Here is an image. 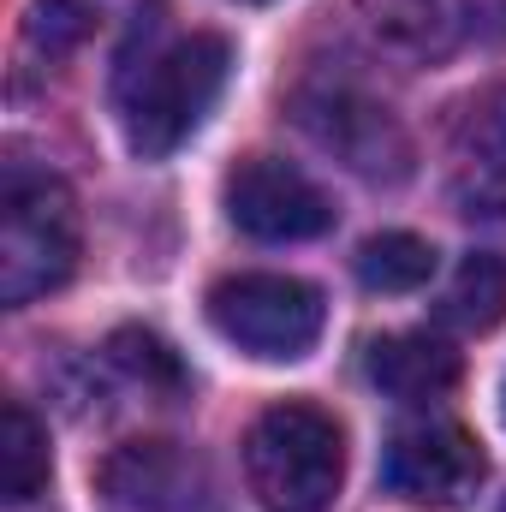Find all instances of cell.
I'll list each match as a JSON object with an SVG mask.
<instances>
[{"instance_id": "6da1fadb", "label": "cell", "mask_w": 506, "mask_h": 512, "mask_svg": "<svg viewBox=\"0 0 506 512\" xmlns=\"http://www.w3.org/2000/svg\"><path fill=\"white\" fill-rule=\"evenodd\" d=\"M227 72H233V48L215 30L173 36L161 48H143V60H126L114 84V108H120L131 155L143 161L173 155L227 90Z\"/></svg>"}, {"instance_id": "7a4b0ae2", "label": "cell", "mask_w": 506, "mask_h": 512, "mask_svg": "<svg viewBox=\"0 0 506 512\" xmlns=\"http://www.w3.org/2000/svg\"><path fill=\"white\" fill-rule=\"evenodd\" d=\"M245 483L262 512H328L346 483V435L322 405H268L245 435Z\"/></svg>"}, {"instance_id": "3957f363", "label": "cell", "mask_w": 506, "mask_h": 512, "mask_svg": "<svg viewBox=\"0 0 506 512\" xmlns=\"http://www.w3.org/2000/svg\"><path fill=\"white\" fill-rule=\"evenodd\" d=\"M78 268V203L54 173L12 167L0 191V298L18 310Z\"/></svg>"}, {"instance_id": "277c9868", "label": "cell", "mask_w": 506, "mask_h": 512, "mask_svg": "<svg viewBox=\"0 0 506 512\" xmlns=\"http://www.w3.org/2000/svg\"><path fill=\"white\" fill-rule=\"evenodd\" d=\"M209 322L239 352L292 364V358H310V346L322 340L328 304L298 274H227L209 292Z\"/></svg>"}, {"instance_id": "5b68a950", "label": "cell", "mask_w": 506, "mask_h": 512, "mask_svg": "<svg viewBox=\"0 0 506 512\" xmlns=\"http://www.w3.org/2000/svg\"><path fill=\"white\" fill-rule=\"evenodd\" d=\"M489 477L483 441L459 423H411L387 441L381 483L411 507H465Z\"/></svg>"}, {"instance_id": "8992f818", "label": "cell", "mask_w": 506, "mask_h": 512, "mask_svg": "<svg viewBox=\"0 0 506 512\" xmlns=\"http://www.w3.org/2000/svg\"><path fill=\"white\" fill-rule=\"evenodd\" d=\"M227 215H233L239 233H251L262 245H298V239H322L334 227L328 191L280 155H251V161L233 167Z\"/></svg>"}, {"instance_id": "52a82bcc", "label": "cell", "mask_w": 506, "mask_h": 512, "mask_svg": "<svg viewBox=\"0 0 506 512\" xmlns=\"http://www.w3.org/2000/svg\"><path fill=\"white\" fill-rule=\"evenodd\" d=\"M298 126L364 179H405L411 173V143H405L399 120L352 84L298 90Z\"/></svg>"}, {"instance_id": "ba28073f", "label": "cell", "mask_w": 506, "mask_h": 512, "mask_svg": "<svg viewBox=\"0 0 506 512\" xmlns=\"http://www.w3.org/2000/svg\"><path fill=\"white\" fill-rule=\"evenodd\" d=\"M102 501L114 512H215V477L179 441H126L102 465Z\"/></svg>"}, {"instance_id": "9c48e42d", "label": "cell", "mask_w": 506, "mask_h": 512, "mask_svg": "<svg viewBox=\"0 0 506 512\" xmlns=\"http://www.w3.org/2000/svg\"><path fill=\"white\" fill-rule=\"evenodd\" d=\"M441 161L465 215H506V84H483L453 108Z\"/></svg>"}, {"instance_id": "30bf717a", "label": "cell", "mask_w": 506, "mask_h": 512, "mask_svg": "<svg viewBox=\"0 0 506 512\" xmlns=\"http://www.w3.org/2000/svg\"><path fill=\"white\" fill-rule=\"evenodd\" d=\"M459 376H465V358L453 352V340H441L429 328L387 334L370 346V382L399 405H435L459 387Z\"/></svg>"}, {"instance_id": "8fae6325", "label": "cell", "mask_w": 506, "mask_h": 512, "mask_svg": "<svg viewBox=\"0 0 506 512\" xmlns=\"http://www.w3.org/2000/svg\"><path fill=\"white\" fill-rule=\"evenodd\" d=\"M381 48L405 60H441L465 36V0H358Z\"/></svg>"}, {"instance_id": "7c38bea8", "label": "cell", "mask_w": 506, "mask_h": 512, "mask_svg": "<svg viewBox=\"0 0 506 512\" xmlns=\"http://www.w3.org/2000/svg\"><path fill=\"white\" fill-rule=\"evenodd\" d=\"M0 483H6V501H12V507L42 501L48 483H54L48 429L30 417L24 399H6V417H0Z\"/></svg>"}, {"instance_id": "4fadbf2b", "label": "cell", "mask_w": 506, "mask_h": 512, "mask_svg": "<svg viewBox=\"0 0 506 512\" xmlns=\"http://www.w3.org/2000/svg\"><path fill=\"white\" fill-rule=\"evenodd\" d=\"M501 316H506V256L471 251L441 292V322H453L465 334H489V328H501Z\"/></svg>"}, {"instance_id": "5bb4252c", "label": "cell", "mask_w": 506, "mask_h": 512, "mask_svg": "<svg viewBox=\"0 0 506 512\" xmlns=\"http://www.w3.org/2000/svg\"><path fill=\"white\" fill-rule=\"evenodd\" d=\"M435 274V245L417 233H376L358 251V280L370 292H417Z\"/></svg>"}, {"instance_id": "9a60e30c", "label": "cell", "mask_w": 506, "mask_h": 512, "mask_svg": "<svg viewBox=\"0 0 506 512\" xmlns=\"http://www.w3.org/2000/svg\"><path fill=\"white\" fill-rule=\"evenodd\" d=\"M96 30V6L90 0H36L24 18V42L48 60H66L84 36Z\"/></svg>"}, {"instance_id": "2e32d148", "label": "cell", "mask_w": 506, "mask_h": 512, "mask_svg": "<svg viewBox=\"0 0 506 512\" xmlns=\"http://www.w3.org/2000/svg\"><path fill=\"white\" fill-rule=\"evenodd\" d=\"M108 364L114 370H126L131 382H143V387H173L185 382V370H179V358L155 340V334H143V328H120L114 340H108Z\"/></svg>"}, {"instance_id": "e0dca14e", "label": "cell", "mask_w": 506, "mask_h": 512, "mask_svg": "<svg viewBox=\"0 0 506 512\" xmlns=\"http://www.w3.org/2000/svg\"><path fill=\"white\" fill-rule=\"evenodd\" d=\"M233 6H268V0H233Z\"/></svg>"}]
</instances>
